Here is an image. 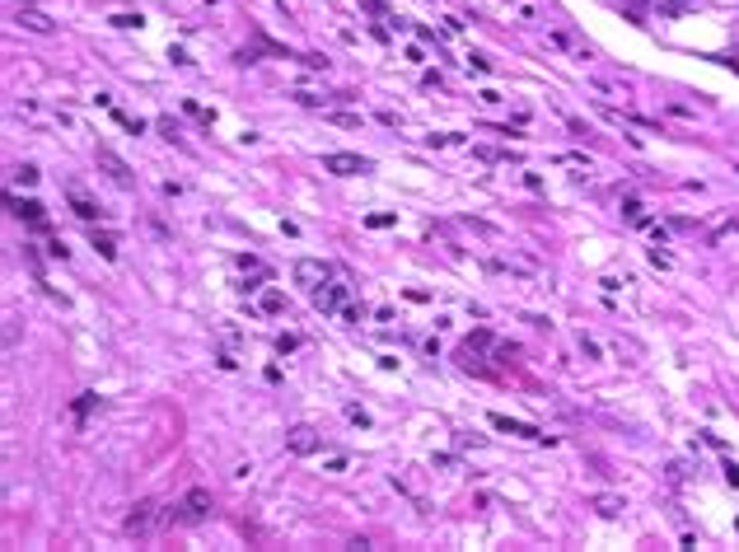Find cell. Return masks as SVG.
Returning a JSON list of instances; mask_svg holds the SVG:
<instances>
[{
	"label": "cell",
	"instance_id": "obj_11",
	"mask_svg": "<svg viewBox=\"0 0 739 552\" xmlns=\"http://www.w3.org/2000/svg\"><path fill=\"white\" fill-rule=\"evenodd\" d=\"M492 426H496V431H510V436H534V440H543V436H538V431H534V426L506 422V417H492Z\"/></svg>",
	"mask_w": 739,
	"mask_h": 552
},
{
	"label": "cell",
	"instance_id": "obj_16",
	"mask_svg": "<svg viewBox=\"0 0 739 552\" xmlns=\"http://www.w3.org/2000/svg\"><path fill=\"white\" fill-rule=\"evenodd\" d=\"M328 122H337V127H361V113H328Z\"/></svg>",
	"mask_w": 739,
	"mask_h": 552
},
{
	"label": "cell",
	"instance_id": "obj_4",
	"mask_svg": "<svg viewBox=\"0 0 739 552\" xmlns=\"http://www.w3.org/2000/svg\"><path fill=\"white\" fill-rule=\"evenodd\" d=\"M94 160H99V169H103V174H108V178H113L117 188H131V164L122 160V155H117V150L99 146V150H94Z\"/></svg>",
	"mask_w": 739,
	"mask_h": 552
},
{
	"label": "cell",
	"instance_id": "obj_20",
	"mask_svg": "<svg viewBox=\"0 0 739 552\" xmlns=\"http://www.w3.org/2000/svg\"><path fill=\"white\" fill-rule=\"evenodd\" d=\"M365 225H370V230H389V225H393V216H370V220H365Z\"/></svg>",
	"mask_w": 739,
	"mask_h": 552
},
{
	"label": "cell",
	"instance_id": "obj_1",
	"mask_svg": "<svg viewBox=\"0 0 739 552\" xmlns=\"http://www.w3.org/2000/svg\"><path fill=\"white\" fill-rule=\"evenodd\" d=\"M314 309H323V314H337L342 323H356V305H351V286L342 281V276H328L323 286H314Z\"/></svg>",
	"mask_w": 739,
	"mask_h": 552
},
{
	"label": "cell",
	"instance_id": "obj_18",
	"mask_svg": "<svg viewBox=\"0 0 739 552\" xmlns=\"http://www.w3.org/2000/svg\"><path fill=\"white\" fill-rule=\"evenodd\" d=\"M347 422H356V426H370V417H365V412H361V407H356V403H347Z\"/></svg>",
	"mask_w": 739,
	"mask_h": 552
},
{
	"label": "cell",
	"instance_id": "obj_14",
	"mask_svg": "<svg viewBox=\"0 0 739 552\" xmlns=\"http://www.w3.org/2000/svg\"><path fill=\"white\" fill-rule=\"evenodd\" d=\"M15 211L24 220H33V225H43V206H38V202H15Z\"/></svg>",
	"mask_w": 739,
	"mask_h": 552
},
{
	"label": "cell",
	"instance_id": "obj_5",
	"mask_svg": "<svg viewBox=\"0 0 739 552\" xmlns=\"http://www.w3.org/2000/svg\"><path fill=\"white\" fill-rule=\"evenodd\" d=\"M160 520H164V515H160V506H155V501H136L122 529H127V534H150V529H155Z\"/></svg>",
	"mask_w": 739,
	"mask_h": 552
},
{
	"label": "cell",
	"instance_id": "obj_13",
	"mask_svg": "<svg viewBox=\"0 0 739 552\" xmlns=\"http://www.w3.org/2000/svg\"><path fill=\"white\" fill-rule=\"evenodd\" d=\"M623 216L632 220V225H646V206H641L637 197H627V202H623Z\"/></svg>",
	"mask_w": 739,
	"mask_h": 552
},
{
	"label": "cell",
	"instance_id": "obj_2",
	"mask_svg": "<svg viewBox=\"0 0 739 552\" xmlns=\"http://www.w3.org/2000/svg\"><path fill=\"white\" fill-rule=\"evenodd\" d=\"M206 515H211V492H206V487H192L178 506L164 510V524H202Z\"/></svg>",
	"mask_w": 739,
	"mask_h": 552
},
{
	"label": "cell",
	"instance_id": "obj_12",
	"mask_svg": "<svg viewBox=\"0 0 739 552\" xmlns=\"http://www.w3.org/2000/svg\"><path fill=\"white\" fill-rule=\"evenodd\" d=\"M590 85H595L599 94H609V99H627V89L613 85V80H604V75H590Z\"/></svg>",
	"mask_w": 739,
	"mask_h": 552
},
{
	"label": "cell",
	"instance_id": "obj_8",
	"mask_svg": "<svg viewBox=\"0 0 739 552\" xmlns=\"http://www.w3.org/2000/svg\"><path fill=\"white\" fill-rule=\"evenodd\" d=\"M15 24H19V29H24V33H38V38H47V33L57 29V24H52V19L43 15V10H19V15H15Z\"/></svg>",
	"mask_w": 739,
	"mask_h": 552
},
{
	"label": "cell",
	"instance_id": "obj_7",
	"mask_svg": "<svg viewBox=\"0 0 739 552\" xmlns=\"http://www.w3.org/2000/svg\"><path fill=\"white\" fill-rule=\"evenodd\" d=\"M323 169H328V174H337V178H356V174H365V169H370V160H361V155H328V160H323Z\"/></svg>",
	"mask_w": 739,
	"mask_h": 552
},
{
	"label": "cell",
	"instance_id": "obj_17",
	"mask_svg": "<svg viewBox=\"0 0 739 552\" xmlns=\"http://www.w3.org/2000/svg\"><path fill=\"white\" fill-rule=\"evenodd\" d=\"M15 178H19V183H24V188H33V183H38V169H33V164H19V169H15Z\"/></svg>",
	"mask_w": 739,
	"mask_h": 552
},
{
	"label": "cell",
	"instance_id": "obj_15",
	"mask_svg": "<svg viewBox=\"0 0 739 552\" xmlns=\"http://www.w3.org/2000/svg\"><path fill=\"white\" fill-rule=\"evenodd\" d=\"M108 24H113V29H141V15H113Z\"/></svg>",
	"mask_w": 739,
	"mask_h": 552
},
{
	"label": "cell",
	"instance_id": "obj_19",
	"mask_svg": "<svg viewBox=\"0 0 739 552\" xmlns=\"http://www.w3.org/2000/svg\"><path fill=\"white\" fill-rule=\"evenodd\" d=\"M323 464H328V468H337V473H342V468H347L351 459H347V454H323Z\"/></svg>",
	"mask_w": 739,
	"mask_h": 552
},
{
	"label": "cell",
	"instance_id": "obj_9",
	"mask_svg": "<svg viewBox=\"0 0 739 552\" xmlns=\"http://www.w3.org/2000/svg\"><path fill=\"white\" fill-rule=\"evenodd\" d=\"M595 510L604 515V520H618V515L627 510V501L623 496H595Z\"/></svg>",
	"mask_w": 739,
	"mask_h": 552
},
{
	"label": "cell",
	"instance_id": "obj_3",
	"mask_svg": "<svg viewBox=\"0 0 739 552\" xmlns=\"http://www.w3.org/2000/svg\"><path fill=\"white\" fill-rule=\"evenodd\" d=\"M290 276H295V286H305V291H314V286H323L328 276H333V267L319 258H300L295 267H290Z\"/></svg>",
	"mask_w": 739,
	"mask_h": 552
},
{
	"label": "cell",
	"instance_id": "obj_10",
	"mask_svg": "<svg viewBox=\"0 0 739 552\" xmlns=\"http://www.w3.org/2000/svg\"><path fill=\"white\" fill-rule=\"evenodd\" d=\"M71 206H75V216H80V220H99V206L89 202L80 188H71Z\"/></svg>",
	"mask_w": 739,
	"mask_h": 552
},
{
	"label": "cell",
	"instance_id": "obj_6",
	"mask_svg": "<svg viewBox=\"0 0 739 552\" xmlns=\"http://www.w3.org/2000/svg\"><path fill=\"white\" fill-rule=\"evenodd\" d=\"M286 450L290 454H319L323 440H319L314 426H290V431H286Z\"/></svg>",
	"mask_w": 739,
	"mask_h": 552
}]
</instances>
